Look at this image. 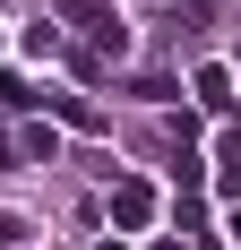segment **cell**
I'll use <instances>...</instances> for the list:
<instances>
[{"mask_svg":"<svg viewBox=\"0 0 241 250\" xmlns=\"http://www.w3.org/2000/svg\"><path fill=\"white\" fill-rule=\"evenodd\" d=\"M60 9H69V18L86 26V35H95L103 52H120V18H112V9H103V0H60Z\"/></svg>","mask_w":241,"mask_h":250,"instance_id":"1","label":"cell"},{"mask_svg":"<svg viewBox=\"0 0 241 250\" xmlns=\"http://www.w3.org/2000/svg\"><path fill=\"white\" fill-rule=\"evenodd\" d=\"M146 216H155V190H146V181H120V190H112V225H129V233H138Z\"/></svg>","mask_w":241,"mask_h":250,"instance_id":"2","label":"cell"},{"mask_svg":"<svg viewBox=\"0 0 241 250\" xmlns=\"http://www.w3.org/2000/svg\"><path fill=\"white\" fill-rule=\"evenodd\" d=\"M190 95L207 104V112H224V104H233V69H198V78H190Z\"/></svg>","mask_w":241,"mask_h":250,"instance_id":"3","label":"cell"},{"mask_svg":"<svg viewBox=\"0 0 241 250\" xmlns=\"http://www.w3.org/2000/svg\"><path fill=\"white\" fill-rule=\"evenodd\" d=\"M190 9H207V0H190Z\"/></svg>","mask_w":241,"mask_h":250,"instance_id":"4","label":"cell"}]
</instances>
